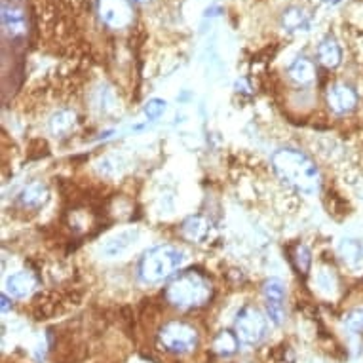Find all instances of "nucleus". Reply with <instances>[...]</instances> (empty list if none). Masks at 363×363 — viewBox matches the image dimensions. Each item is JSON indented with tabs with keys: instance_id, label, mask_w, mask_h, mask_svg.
I'll return each instance as SVG.
<instances>
[{
	"instance_id": "12",
	"label": "nucleus",
	"mask_w": 363,
	"mask_h": 363,
	"mask_svg": "<svg viewBox=\"0 0 363 363\" xmlns=\"http://www.w3.org/2000/svg\"><path fill=\"white\" fill-rule=\"evenodd\" d=\"M209 233V220L202 215H192L189 219L183 220V225H181V234H183V238L189 240V242H202Z\"/></svg>"
},
{
	"instance_id": "15",
	"label": "nucleus",
	"mask_w": 363,
	"mask_h": 363,
	"mask_svg": "<svg viewBox=\"0 0 363 363\" xmlns=\"http://www.w3.org/2000/svg\"><path fill=\"white\" fill-rule=\"evenodd\" d=\"M310 23V16L304 12L303 8L291 6L287 8L284 16H281V25L286 27L287 30H303L306 29Z\"/></svg>"
},
{
	"instance_id": "2",
	"label": "nucleus",
	"mask_w": 363,
	"mask_h": 363,
	"mask_svg": "<svg viewBox=\"0 0 363 363\" xmlns=\"http://www.w3.org/2000/svg\"><path fill=\"white\" fill-rule=\"evenodd\" d=\"M213 287L206 276L196 270H186L175 276L166 287V301L175 308H200L209 303Z\"/></svg>"
},
{
	"instance_id": "6",
	"label": "nucleus",
	"mask_w": 363,
	"mask_h": 363,
	"mask_svg": "<svg viewBox=\"0 0 363 363\" xmlns=\"http://www.w3.org/2000/svg\"><path fill=\"white\" fill-rule=\"evenodd\" d=\"M97 13L108 29H128L133 23V4L130 0H97Z\"/></svg>"
},
{
	"instance_id": "23",
	"label": "nucleus",
	"mask_w": 363,
	"mask_h": 363,
	"mask_svg": "<svg viewBox=\"0 0 363 363\" xmlns=\"http://www.w3.org/2000/svg\"><path fill=\"white\" fill-rule=\"evenodd\" d=\"M8 306H10V301H8V295H2V310L6 312Z\"/></svg>"
},
{
	"instance_id": "11",
	"label": "nucleus",
	"mask_w": 363,
	"mask_h": 363,
	"mask_svg": "<svg viewBox=\"0 0 363 363\" xmlns=\"http://www.w3.org/2000/svg\"><path fill=\"white\" fill-rule=\"evenodd\" d=\"M318 60L325 69H335L340 65L342 61V50H340L339 42L335 40L333 36H328L320 42L318 46Z\"/></svg>"
},
{
	"instance_id": "22",
	"label": "nucleus",
	"mask_w": 363,
	"mask_h": 363,
	"mask_svg": "<svg viewBox=\"0 0 363 363\" xmlns=\"http://www.w3.org/2000/svg\"><path fill=\"white\" fill-rule=\"evenodd\" d=\"M340 251H342L345 259H348L350 262L362 257V247H359V244L354 242V240H345L342 245H340Z\"/></svg>"
},
{
	"instance_id": "3",
	"label": "nucleus",
	"mask_w": 363,
	"mask_h": 363,
	"mask_svg": "<svg viewBox=\"0 0 363 363\" xmlns=\"http://www.w3.org/2000/svg\"><path fill=\"white\" fill-rule=\"evenodd\" d=\"M183 261L185 255L175 245H155L139 261V278L145 284H162L175 274Z\"/></svg>"
},
{
	"instance_id": "18",
	"label": "nucleus",
	"mask_w": 363,
	"mask_h": 363,
	"mask_svg": "<svg viewBox=\"0 0 363 363\" xmlns=\"http://www.w3.org/2000/svg\"><path fill=\"white\" fill-rule=\"evenodd\" d=\"M262 295L267 298V304L284 306V298H286V286H284V281L278 280V278L267 280L264 286H262Z\"/></svg>"
},
{
	"instance_id": "20",
	"label": "nucleus",
	"mask_w": 363,
	"mask_h": 363,
	"mask_svg": "<svg viewBox=\"0 0 363 363\" xmlns=\"http://www.w3.org/2000/svg\"><path fill=\"white\" fill-rule=\"evenodd\" d=\"M345 325L352 333L363 331V308H354L345 315Z\"/></svg>"
},
{
	"instance_id": "5",
	"label": "nucleus",
	"mask_w": 363,
	"mask_h": 363,
	"mask_svg": "<svg viewBox=\"0 0 363 363\" xmlns=\"http://www.w3.org/2000/svg\"><path fill=\"white\" fill-rule=\"evenodd\" d=\"M267 333V318L253 306H244L238 312V320H236V335H238L240 342L247 346L259 345Z\"/></svg>"
},
{
	"instance_id": "21",
	"label": "nucleus",
	"mask_w": 363,
	"mask_h": 363,
	"mask_svg": "<svg viewBox=\"0 0 363 363\" xmlns=\"http://www.w3.org/2000/svg\"><path fill=\"white\" fill-rule=\"evenodd\" d=\"M166 113V101L164 99H150L147 105H145V114H147V118L149 120H156L160 118L162 114Z\"/></svg>"
},
{
	"instance_id": "4",
	"label": "nucleus",
	"mask_w": 363,
	"mask_h": 363,
	"mask_svg": "<svg viewBox=\"0 0 363 363\" xmlns=\"http://www.w3.org/2000/svg\"><path fill=\"white\" fill-rule=\"evenodd\" d=\"M158 345L172 354H189L198 346V331L191 323L167 322L158 331Z\"/></svg>"
},
{
	"instance_id": "13",
	"label": "nucleus",
	"mask_w": 363,
	"mask_h": 363,
	"mask_svg": "<svg viewBox=\"0 0 363 363\" xmlns=\"http://www.w3.org/2000/svg\"><path fill=\"white\" fill-rule=\"evenodd\" d=\"M77 125V113L71 108H61L50 118V131L55 138H65Z\"/></svg>"
},
{
	"instance_id": "24",
	"label": "nucleus",
	"mask_w": 363,
	"mask_h": 363,
	"mask_svg": "<svg viewBox=\"0 0 363 363\" xmlns=\"http://www.w3.org/2000/svg\"><path fill=\"white\" fill-rule=\"evenodd\" d=\"M325 2H329V4H339V2H342V0H325Z\"/></svg>"
},
{
	"instance_id": "1",
	"label": "nucleus",
	"mask_w": 363,
	"mask_h": 363,
	"mask_svg": "<svg viewBox=\"0 0 363 363\" xmlns=\"http://www.w3.org/2000/svg\"><path fill=\"white\" fill-rule=\"evenodd\" d=\"M272 169L278 177L301 194L320 191V169L312 158L297 149H280L272 155Z\"/></svg>"
},
{
	"instance_id": "19",
	"label": "nucleus",
	"mask_w": 363,
	"mask_h": 363,
	"mask_svg": "<svg viewBox=\"0 0 363 363\" xmlns=\"http://www.w3.org/2000/svg\"><path fill=\"white\" fill-rule=\"evenodd\" d=\"M293 264L297 268L301 274H308L310 264H312V257H310V251L306 245L297 244L295 245V250H293Z\"/></svg>"
},
{
	"instance_id": "8",
	"label": "nucleus",
	"mask_w": 363,
	"mask_h": 363,
	"mask_svg": "<svg viewBox=\"0 0 363 363\" xmlns=\"http://www.w3.org/2000/svg\"><path fill=\"white\" fill-rule=\"evenodd\" d=\"M139 238L138 228H128V230H122V233L114 234L113 238H108L105 244H103L101 251L105 257H120L124 251H128L131 245L135 244Z\"/></svg>"
},
{
	"instance_id": "10",
	"label": "nucleus",
	"mask_w": 363,
	"mask_h": 363,
	"mask_svg": "<svg viewBox=\"0 0 363 363\" xmlns=\"http://www.w3.org/2000/svg\"><path fill=\"white\" fill-rule=\"evenodd\" d=\"M36 280L35 276L23 270V272H16L6 280V293L13 298H25L29 297L30 293L35 291Z\"/></svg>"
},
{
	"instance_id": "14",
	"label": "nucleus",
	"mask_w": 363,
	"mask_h": 363,
	"mask_svg": "<svg viewBox=\"0 0 363 363\" xmlns=\"http://www.w3.org/2000/svg\"><path fill=\"white\" fill-rule=\"evenodd\" d=\"M289 78L293 82L298 84V86H306V84H312L315 78V67L314 63L306 57H298L287 71Z\"/></svg>"
},
{
	"instance_id": "16",
	"label": "nucleus",
	"mask_w": 363,
	"mask_h": 363,
	"mask_svg": "<svg viewBox=\"0 0 363 363\" xmlns=\"http://www.w3.org/2000/svg\"><path fill=\"white\" fill-rule=\"evenodd\" d=\"M238 335L225 329V331H219L213 339V352L219 356H233L234 352L238 350Z\"/></svg>"
},
{
	"instance_id": "7",
	"label": "nucleus",
	"mask_w": 363,
	"mask_h": 363,
	"mask_svg": "<svg viewBox=\"0 0 363 363\" xmlns=\"http://www.w3.org/2000/svg\"><path fill=\"white\" fill-rule=\"evenodd\" d=\"M325 99H328L329 108L335 114H340V116L342 114H350L357 107V101H359L356 89L342 82L331 84L328 91H325Z\"/></svg>"
},
{
	"instance_id": "25",
	"label": "nucleus",
	"mask_w": 363,
	"mask_h": 363,
	"mask_svg": "<svg viewBox=\"0 0 363 363\" xmlns=\"http://www.w3.org/2000/svg\"><path fill=\"white\" fill-rule=\"evenodd\" d=\"M139 2H147V0H139Z\"/></svg>"
},
{
	"instance_id": "9",
	"label": "nucleus",
	"mask_w": 363,
	"mask_h": 363,
	"mask_svg": "<svg viewBox=\"0 0 363 363\" xmlns=\"http://www.w3.org/2000/svg\"><path fill=\"white\" fill-rule=\"evenodd\" d=\"M48 200V186L42 181H33L18 194V203L25 209H38Z\"/></svg>"
},
{
	"instance_id": "17",
	"label": "nucleus",
	"mask_w": 363,
	"mask_h": 363,
	"mask_svg": "<svg viewBox=\"0 0 363 363\" xmlns=\"http://www.w3.org/2000/svg\"><path fill=\"white\" fill-rule=\"evenodd\" d=\"M2 19H4V27H6V30H10L12 35H23L25 18L23 12H21L19 8L4 4V8H2Z\"/></svg>"
}]
</instances>
